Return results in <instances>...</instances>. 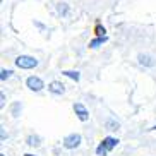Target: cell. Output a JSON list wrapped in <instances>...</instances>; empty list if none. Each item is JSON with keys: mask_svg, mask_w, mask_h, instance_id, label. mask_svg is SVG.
Wrapping results in <instances>:
<instances>
[{"mask_svg": "<svg viewBox=\"0 0 156 156\" xmlns=\"http://www.w3.org/2000/svg\"><path fill=\"white\" fill-rule=\"evenodd\" d=\"M0 156H5V154H4V153H2V154H0Z\"/></svg>", "mask_w": 156, "mask_h": 156, "instance_id": "e0dca14e", "label": "cell"}, {"mask_svg": "<svg viewBox=\"0 0 156 156\" xmlns=\"http://www.w3.org/2000/svg\"><path fill=\"white\" fill-rule=\"evenodd\" d=\"M139 62H141L142 65H147V67H151V65H154L153 58H151V57H147V55H139Z\"/></svg>", "mask_w": 156, "mask_h": 156, "instance_id": "ba28073f", "label": "cell"}, {"mask_svg": "<svg viewBox=\"0 0 156 156\" xmlns=\"http://www.w3.org/2000/svg\"><path fill=\"white\" fill-rule=\"evenodd\" d=\"M103 33H105V28H103V29H101V28H96V34H98V36H101Z\"/></svg>", "mask_w": 156, "mask_h": 156, "instance_id": "9a60e30c", "label": "cell"}, {"mask_svg": "<svg viewBox=\"0 0 156 156\" xmlns=\"http://www.w3.org/2000/svg\"><path fill=\"white\" fill-rule=\"evenodd\" d=\"M10 76H12V70H2V74H0V79H2V81H5V79H9Z\"/></svg>", "mask_w": 156, "mask_h": 156, "instance_id": "4fadbf2b", "label": "cell"}, {"mask_svg": "<svg viewBox=\"0 0 156 156\" xmlns=\"http://www.w3.org/2000/svg\"><path fill=\"white\" fill-rule=\"evenodd\" d=\"M106 40H108L106 36H100V38H96V40H93V41L89 43V48H98V46L103 45V43H105Z\"/></svg>", "mask_w": 156, "mask_h": 156, "instance_id": "52a82bcc", "label": "cell"}, {"mask_svg": "<svg viewBox=\"0 0 156 156\" xmlns=\"http://www.w3.org/2000/svg\"><path fill=\"white\" fill-rule=\"evenodd\" d=\"M28 144L29 146H40V137H38V136H29Z\"/></svg>", "mask_w": 156, "mask_h": 156, "instance_id": "8fae6325", "label": "cell"}, {"mask_svg": "<svg viewBox=\"0 0 156 156\" xmlns=\"http://www.w3.org/2000/svg\"><path fill=\"white\" fill-rule=\"evenodd\" d=\"M48 91L53 93V94H64L65 86L62 83H58V81H51V83L48 84Z\"/></svg>", "mask_w": 156, "mask_h": 156, "instance_id": "8992f818", "label": "cell"}, {"mask_svg": "<svg viewBox=\"0 0 156 156\" xmlns=\"http://www.w3.org/2000/svg\"><path fill=\"white\" fill-rule=\"evenodd\" d=\"M119 142H120V141H119L117 137L106 136V137L103 139V141H101L100 144H98V147H96V154H98V156H106L108 153L112 151V149H113V147L119 146Z\"/></svg>", "mask_w": 156, "mask_h": 156, "instance_id": "6da1fadb", "label": "cell"}, {"mask_svg": "<svg viewBox=\"0 0 156 156\" xmlns=\"http://www.w3.org/2000/svg\"><path fill=\"white\" fill-rule=\"evenodd\" d=\"M105 125H106V129H108V130H117V129L120 127L119 122H115V120H112V119H110V120H106Z\"/></svg>", "mask_w": 156, "mask_h": 156, "instance_id": "30bf717a", "label": "cell"}, {"mask_svg": "<svg viewBox=\"0 0 156 156\" xmlns=\"http://www.w3.org/2000/svg\"><path fill=\"white\" fill-rule=\"evenodd\" d=\"M0 98H2V101H0V106H2V108H4V105H5V94H4V93H2V94H0Z\"/></svg>", "mask_w": 156, "mask_h": 156, "instance_id": "5bb4252c", "label": "cell"}, {"mask_svg": "<svg viewBox=\"0 0 156 156\" xmlns=\"http://www.w3.org/2000/svg\"><path fill=\"white\" fill-rule=\"evenodd\" d=\"M62 74H64V76H67V77H70V79H74L76 83H77L79 79H81V76H79L77 70H76V72H74V70H64Z\"/></svg>", "mask_w": 156, "mask_h": 156, "instance_id": "9c48e42d", "label": "cell"}, {"mask_svg": "<svg viewBox=\"0 0 156 156\" xmlns=\"http://www.w3.org/2000/svg\"><path fill=\"white\" fill-rule=\"evenodd\" d=\"M151 130H156V125H154V127H151Z\"/></svg>", "mask_w": 156, "mask_h": 156, "instance_id": "2e32d148", "label": "cell"}, {"mask_svg": "<svg viewBox=\"0 0 156 156\" xmlns=\"http://www.w3.org/2000/svg\"><path fill=\"white\" fill-rule=\"evenodd\" d=\"M74 112H76V115H77V119L81 122H86L89 119V112L86 110V106L83 103H74Z\"/></svg>", "mask_w": 156, "mask_h": 156, "instance_id": "5b68a950", "label": "cell"}, {"mask_svg": "<svg viewBox=\"0 0 156 156\" xmlns=\"http://www.w3.org/2000/svg\"><path fill=\"white\" fill-rule=\"evenodd\" d=\"M57 10H58V14L65 16L67 12H69V7H67V4H58V7H57Z\"/></svg>", "mask_w": 156, "mask_h": 156, "instance_id": "7c38bea8", "label": "cell"}, {"mask_svg": "<svg viewBox=\"0 0 156 156\" xmlns=\"http://www.w3.org/2000/svg\"><path fill=\"white\" fill-rule=\"evenodd\" d=\"M16 65H17L19 69H34L38 65V60L29 55H21L16 58Z\"/></svg>", "mask_w": 156, "mask_h": 156, "instance_id": "7a4b0ae2", "label": "cell"}, {"mask_svg": "<svg viewBox=\"0 0 156 156\" xmlns=\"http://www.w3.org/2000/svg\"><path fill=\"white\" fill-rule=\"evenodd\" d=\"M81 142H83V137H81V134H69L67 137L64 139V147L65 149H76V147L81 146Z\"/></svg>", "mask_w": 156, "mask_h": 156, "instance_id": "3957f363", "label": "cell"}, {"mask_svg": "<svg viewBox=\"0 0 156 156\" xmlns=\"http://www.w3.org/2000/svg\"><path fill=\"white\" fill-rule=\"evenodd\" d=\"M26 84H28V87L31 89V91H41L43 87H45V83H43L40 77H36V76L28 77L26 79Z\"/></svg>", "mask_w": 156, "mask_h": 156, "instance_id": "277c9868", "label": "cell"}]
</instances>
